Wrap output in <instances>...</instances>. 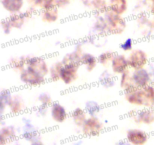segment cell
I'll use <instances>...</instances> for the list:
<instances>
[{"label": "cell", "instance_id": "cell-30", "mask_svg": "<svg viewBox=\"0 0 154 145\" xmlns=\"http://www.w3.org/2000/svg\"><path fill=\"white\" fill-rule=\"evenodd\" d=\"M102 79V83L105 87H111L114 85V80L109 73L107 74V76H103Z\"/></svg>", "mask_w": 154, "mask_h": 145}, {"label": "cell", "instance_id": "cell-32", "mask_svg": "<svg viewBox=\"0 0 154 145\" xmlns=\"http://www.w3.org/2000/svg\"><path fill=\"white\" fill-rule=\"evenodd\" d=\"M70 0H54V5L59 7H64L69 3Z\"/></svg>", "mask_w": 154, "mask_h": 145}, {"label": "cell", "instance_id": "cell-4", "mask_svg": "<svg viewBox=\"0 0 154 145\" xmlns=\"http://www.w3.org/2000/svg\"><path fill=\"white\" fill-rule=\"evenodd\" d=\"M103 130V125L97 117L90 116L82 125V131L87 136L98 135Z\"/></svg>", "mask_w": 154, "mask_h": 145}, {"label": "cell", "instance_id": "cell-3", "mask_svg": "<svg viewBox=\"0 0 154 145\" xmlns=\"http://www.w3.org/2000/svg\"><path fill=\"white\" fill-rule=\"evenodd\" d=\"M127 60L129 67L134 69L144 68L148 62L147 54L141 49L132 50Z\"/></svg>", "mask_w": 154, "mask_h": 145}, {"label": "cell", "instance_id": "cell-8", "mask_svg": "<svg viewBox=\"0 0 154 145\" xmlns=\"http://www.w3.org/2000/svg\"><path fill=\"white\" fill-rule=\"evenodd\" d=\"M132 79L134 84L138 88H144L149 85L151 82V76L150 72L144 68L135 69L132 72Z\"/></svg>", "mask_w": 154, "mask_h": 145}, {"label": "cell", "instance_id": "cell-28", "mask_svg": "<svg viewBox=\"0 0 154 145\" xmlns=\"http://www.w3.org/2000/svg\"><path fill=\"white\" fill-rule=\"evenodd\" d=\"M38 100L42 104V105L48 106L49 104H51L52 102V100H51V98L50 95H48V94H41L38 97Z\"/></svg>", "mask_w": 154, "mask_h": 145}, {"label": "cell", "instance_id": "cell-31", "mask_svg": "<svg viewBox=\"0 0 154 145\" xmlns=\"http://www.w3.org/2000/svg\"><path fill=\"white\" fill-rule=\"evenodd\" d=\"M2 28L3 32H4L5 34H8L11 32V30L12 27V26L11 25L10 22H9L8 19V20H4V21L2 22Z\"/></svg>", "mask_w": 154, "mask_h": 145}, {"label": "cell", "instance_id": "cell-29", "mask_svg": "<svg viewBox=\"0 0 154 145\" xmlns=\"http://www.w3.org/2000/svg\"><path fill=\"white\" fill-rule=\"evenodd\" d=\"M132 42H132V39H127L126 40H125L124 42H123V43L120 45V48L125 51H131V50L132 49V45H133Z\"/></svg>", "mask_w": 154, "mask_h": 145}, {"label": "cell", "instance_id": "cell-11", "mask_svg": "<svg viewBox=\"0 0 154 145\" xmlns=\"http://www.w3.org/2000/svg\"><path fill=\"white\" fill-rule=\"evenodd\" d=\"M51 116L55 122H63L67 118L68 114L64 107L58 103H54L51 106Z\"/></svg>", "mask_w": 154, "mask_h": 145}, {"label": "cell", "instance_id": "cell-22", "mask_svg": "<svg viewBox=\"0 0 154 145\" xmlns=\"http://www.w3.org/2000/svg\"><path fill=\"white\" fill-rule=\"evenodd\" d=\"M29 57H17V58L12 59L10 61V66H11L13 69H16V70L22 71L25 69V66L27 65V62Z\"/></svg>", "mask_w": 154, "mask_h": 145}, {"label": "cell", "instance_id": "cell-14", "mask_svg": "<svg viewBox=\"0 0 154 145\" xmlns=\"http://www.w3.org/2000/svg\"><path fill=\"white\" fill-rule=\"evenodd\" d=\"M28 18L29 17L27 16L26 12H24V13H19V12H17V13L12 14L9 17L8 21L13 28L20 29L24 24L25 20Z\"/></svg>", "mask_w": 154, "mask_h": 145}, {"label": "cell", "instance_id": "cell-26", "mask_svg": "<svg viewBox=\"0 0 154 145\" xmlns=\"http://www.w3.org/2000/svg\"><path fill=\"white\" fill-rule=\"evenodd\" d=\"M114 54L111 51H107V52L102 53V54H100L99 57V62L103 66H107L109 63H111L113 58L114 57Z\"/></svg>", "mask_w": 154, "mask_h": 145}, {"label": "cell", "instance_id": "cell-23", "mask_svg": "<svg viewBox=\"0 0 154 145\" xmlns=\"http://www.w3.org/2000/svg\"><path fill=\"white\" fill-rule=\"evenodd\" d=\"M15 134V131L13 126H5L2 128L0 138H1V143H4V141L9 140L10 138H13Z\"/></svg>", "mask_w": 154, "mask_h": 145}, {"label": "cell", "instance_id": "cell-25", "mask_svg": "<svg viewBox=\"0 0 154 145\" xmlns=\"http://www.w3.org/2000/svg\"><path fill=\"white\" fill-rule=\"evenodd\" d=\"M92 5L99 13H105L109 9L105 0H93Z\"/></svg>", "mask_w": 154, "mask_h": 145}, {"label": "cell", "instance_id": "cell-9", "mask_svg": "<svg viewBox=\"0 0 154 145\" xmlns=\"http://www.w3.org/2000/svg\"><path fill=\"white\" fill-rule=\"evenodd\" d=\"M127 140L135 145L144 144L147 141V134L145 131L140 129H129L126 134Z\"/></svg>", "mask_w": 154, "mask_h": 145}, {"label": "cell", "instance_id": "cell-33", "mask_svg": "<svg viewBox=\"0 0 154 145\" xmlns=\"http://www.w3.org/2000/svg\"><path fill=\"white\" fill-rule=\"evenodd\" d=\"M150 12H151V13L154 15V2H152L151 7H150Z\"/></svg>", "mask_w": 154, "mask_h": 145}, {"label": "cell", "instance_id": "cell-7", "mask_svg": "<svg viewBox=\"0 0 154 145\" xmlns=\"http://www.w3.org/2000/svg\"><path fill=\"white\" fill-rule=\"evenodd\" d=\"M26 67L43 76H45L49 72V69L45 60L39 57H29L27 62Z\"/></svg>", "mask_w": 154, "mask_h": 145}, {"label": "cell", "instance_id": "cell-17", "mask_svg": "<svg viewBox=\"0 0 154 145\" xmlns=\"http://www.w3.org/2000/svg\"><path fill=\"white\" fill-rule=\"evenodd\" d=\"M120 86L124 91L135 86V84H134L133 79H132V72H131L129 70V69H126V71H124L121 74Z\"/></svg>", "mask_w": 154, "mask_h": 145}, {"label": "cell", "instance_id": "cell-10", "mask_svg": "<svg viewBox=\"0 0 154 145\" xmlns=\"http://www.w3.org/2000/svg\"><path fill=\"white\" fill-rule=\"evenodd\" d=\"M111 64L113 72L117 74H122L129 67L127 58L123 54L114 56Z\"/></svg>", "mask_w": 154, "mask_h": 145}, {"label": "cell", "instance_id": "cell-21", "mask_svg": "<svg viewBox=\"0 0 154 145\" xmlns=\"http://www.w3.org/2000/svg\"><path fill=\"white\" fill-rule=\"evenodd\" d=\"M63 66V63L62 61H57L51 65L49 69V73L51 76V79L54 81H57L60 79V72Z\"/></svg>", "mask_w": 154, "mask_h": 145}, {"label": "cell", "instance_id": "cell-13", "mask_svg": "<svg viewBox=\"0 0 154 145\" xmlns=\"http://www.w3.org/2000/svg\"><path fill=\"white\" fill-rule=\"evenodd\" d=\"M2 5L10 13H17L23 5V0H2Z\"/></svg>", "mask_w": 154, "mask_h": 145}, {"label": "cell", "instance_id": "cell-1", "mask_svg": "<svg viewBox=\"0 0 154 145\" xmlns=\"http://www.w3.org/2000/svg\"><path fill=\"white\" fill-rule=\"evenodd\" d=\"M126 100L131 104L144 106L147 108L154 107V86L149 85L144 88L136 86L124 91Z\"/></svg>", "mask_w": 154, "mask_h": 145}, {"label": "cell", "instance_id": "cell-2", "mask_svg": "<svg viewBox=\"0 0 154 145\" xmlns=\"http://www.w3.org/2000/svg\"><path fill=\"white\" fill-rule=\"evenodd\" d=\"M105 19L107 24V30L111 33H121L124 31L126 23L120 14L108 9L105 12Z\"/></svg>", "mask_w": 154, "mask_h": 145}, {"label": "cell", "instance_id": "cell-5", "mask_svg": "<svg viewBox=\"0 0 154 145\" xmlns=\"http://www.w3.org/2000/svg\"><path fill=\"white\" fill-rule=\"evenodd\" d=\"M80 63H69L63 64L60 72V79L66 84H71L78 78Z\"/></svg>", "mask_w": 154, "mask_h": 145}, {"label": "cell", "instance_id": "cell-34", "mask_svg": "<svg viewBox=\"0 0 154 145\" xmlns=\"http://www.w3.org/2000/svg\"><path fill=\"white\" fill-rule=\"evenodd\" d=\"M151 24H152V27H153V28H154V21L152 22Z\"/></svg>", "mask_w": 154, "mask_h": 145}, {"label": "cell", "instance_id": "cell-15", "mask_svg": "<svg viewBox=\"0 0 154 145\" xmlns=\"http://www.w3.org/2000/svg\"><path fill=\"white\" fill-rule=\"evenodd\" d=\"M42 21L47 23L55 22L58 19V9L55 5L50 7L44 10L42 14Z\"/></svg>", "mask_w": 154, "mask_h": 145}, {"label": "cell", "instance_id": "cell-6", "mask_svg": "<svg viewBox=\"0 0 154 145\" xmlns=\"http://www.w3.org/2000/svg\"><path fill=\"white\" fill-rule=\"evenodd\" d=\"M20 80L29 85H39L45 82V76L26 67L21 71Z\"/></svg>", "mask_w": 154, "mask_h": 145}, {"label": "cell", "instance_id": "cell-24", "mask_svg": "<svg viewBox=\"0 0 154 145\" xmlns=\"http://www.w3.org/2000/svg\"><path fill=\"white\" fill-rule=\"evenodd\" d=\"M85 110L87 111V114L90 116H95L100 110V107L99 104L93 101H87L85 105Z\"/></svg>", "mask_w": 154, "mask_h": 145}, {"label": "cell", "instance_id": "cell-20", "mask_svg": "<svg viewBox=\"0 0 154 145\" xmlns=\"http://www.w3.org/2000/svg\"><path fill=\"white\" fill-rule=\"evenodd\" d=\"M81 63L82 64L85 65L87 70L92 71L96 67L97 60L93 55L88 54V53H86V54H83L82 57H81Z\"/></svg>", "mask_w": 154, "mask_h": 145}, {"label": "cell", "instance_id": "cell-12", "mask_svg": "<svg viewBox=\"0 0 154 145\" xmlns=\"http://www.w3.org/2000/svg\"><path fill=\"white\" fill-rule=\"evenodd\" d=\"M135 122L149 125L154 122V110L151 109H146L138 112L135 116Z\"/></svg>", "mask_w": 154, "mask_h": 145}, {"label": "cell", "instance_id": "cell-16", "mask_svg": "<svg viewBox=\"0 0 154 145\" xmlns=\"http://www.w3.org/2000/svg\"><path fill=\"white\" fill-rule=\"evenodd\" d=\"M109 9L118 14H123L127 10L126 0H110Z\"/></svg>", "mask_w": 154, "mask_h": 145}, {"label": "cell", "instance_id": "cell-18", "mask_svg": "<svg viewBox=\"0 0 154 145\" xmlns=\"http://www.w3.org/2000/svg\"><path fill=\"white\" fill-rule=\"evenodd\" d=\"M87 113L85 110L81 108H76L72 113V118L73 119L75 125L78 126H82L85 122L87 118Z\"/></svg>", "mask_w": 154, "mask_h": 145}, {"label": "cell", "instance_id": "cell-19", "mask_svg": "<svg viewBox=\"0 0 154 145\" xmlns=\"http://www.w3.org/2000/svg\"><path fill=\"white\" fill-rule=\"evenodd\" d=\"M8 107L10 108L11 112L13 113H17L23 110V107H25L24 102L20 97L19 96H12L11 98V101L8 104Z\"/></svg>", "mask_w": 154, "mask_h": 145}, {"label": "cell", "instance_id": "cell-35", "mask_svg": "<svg viewBox=\"0 0 154 145\" xmlns=\"http://www.w3.org/2000/svg\"><path fill=\"white\" fill-rule=\"evenodd\" d=\"M150 1H151L152 2H154V0H150Z\"/></svg>", "mask_w": 154, "mask_h": 145}, {"label": "cell", "instance_id": "cell-27", "mask_svg": "<svg viewBox=\"0 0 154 145\" xmlns=\"http://www.w3.org/2000/svg\"><path fill=\"white\" fill-rule=\"evenodd\" d=\"M35 5L45 10L54 5V0H35Z\"/></svg>", "mask_w": 154, "mask_h": 145}]
</instances>
